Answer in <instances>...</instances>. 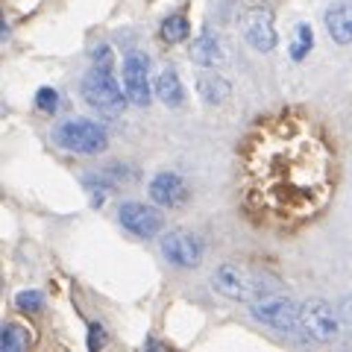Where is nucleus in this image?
I'll return each mask as SVG.
<instances>
[{
	"label": "nucleus",
	"mask_w": 352,
	"mask_h": 352,
	"mask_svg": "<svg viewBox=\"0 0 352 352\" xmlns=\"http://www.w3.org/2000/svg\"><path fill=\"white\" fill-rule=\"evenodd\" d=\"M212 288L217 294H223L226 300H238V302H256L261 296L276 294V279L261 276L258 270L244 267V264H220L212 276Z\"/></svg>",
	"instance_id": "nucleus-1"
},
{
	"label": "nucleus",
	"mask_w": 352,
	"mask_h": 352,
	"mask_svg": "<svg viewBox=\"0 0 352 352\" xmlns=\"http://www.w3.org/2000/svg\"><path fill=\"white\" fill-rule=\"evenodd\" d=\"M241 30H244V38L252 50L270 53L276 47V24H273V12L267 6L250 9L244 15V21H241Z\"/></svg>",
	"instance_id": "nucleus-8"
},
{
	"label": "nucleus",
	"mask_w": 352,
	"mask_h": 352,
	"mask_svg": "<svg viewBox=\"0 0 352 352\" xmlns=\"http://www.w3.org/2000/svg\"><path fill=\"white\" fill-rule=\"evenodd\" d=\"M197 94L203 97V103L208 106H220L229 100V94H232V85H229L226 76H220L217 71H206L197 76Z\"/></svg>",
	"instance_id": "nucleus-12"
},
{
	"label": "nucleus",
	"mask_w": 352,
	"mask_h": 352,
	"mask_svg": "<svg viewBox=\"0 0 352 352\" xmlns=\"http://www.w3.org/2000/svg\"><path fill=\"white\" fill-rule=\"evenodd\" d=\"M106 346V332H103V326H91V332H88V349H100Z\"/></svg>",
	"instance_id": "nucleus-20"
},
{
	"label": "nucleus",
	"mask_w": 352,
	"mask_h": 352,
	"mask_svg": "<svg viewBox=\"0 0 352 352\" xmlns=\"http://www.w3.org/2000/svg\"><path fill=\"white\" fill-rule=\"evenodd\" d=\"M340 326H344V317H340L338 308H332L323 300H308L300 305V332L329 344L340 335Z\"/></svg>",
	"instance_id": "nucleus-4"
},
{
	"label": "nucleus",
	"mask_w": 352,
	"mask_h": 352,
	"mask_svg": "<svg viewBox=\"0 0 352 352\" xmlns=\"http://www.w3.org/2000/svg\"><path fill=\"white\" fill-rule=\"evenodd\" d=\"M118 220L126 232L138 238H156L164 229V217L159 208L144 206V203H124L118 208Z\"/></svg>",
	"instance_id": "nucleus-7"
},
{
	"label": "nucleus",
	"mask_w": 352,
	"mask_h": 352,
	"mask_svg": "<svg viewBox=\"0 0 352 352\" xmlns=\"http://www.w3.org/2000/svg\"><path fill=\"white\" fill-rule=\"evenodd\" d=\"M56 144L71 150V153H82V156H97L109 147V135L97 120H65L56 126Z\"/></svg>",
	"instance_id": "nucleus-3"
},
{
	"label": "nucleus",
	"mask_w": 352,
	"mask_h": 352,
	"mask_svg": "<svg viewBox=\"0 0 352 352\" xmlns=\"http://www.w3.org/2000/svg\"><path fill=\"white\" fill-rule=\"evenodd\" d=\"M326 32L338 44H352V0H335L323 15Z\"/></svg>",
	"instance_id": "nucleus-11"
},
{
	"label": "nucleus",
	"mask_w": 352,
	"mask_h": 352,
	"mask_svg": "<svg viewBox=\"0 0 352 352\" xmlns=\"http://www.w3.org/2000/svg\"><path fill=\"white\" fill-rule=\"evenodd\" d=\"M338 311H340V317H344V326L352 332V296H344V300H340Z\"/></svg>",
	"instance_id": "nucleus-21"
},
{
	"label": "nucleus",
	"mask_w": 352,
	"mask_h": 352,
	"mask_svg": "<svg viewBox=\"0 0 352 352\" xmlns=\"http://www.w3.org/2000/svg\"><path fill=\"white\" fill-rule=\"evenodd\" d=\"M185 197H188V188H185L182 176L179 173H170L164 170L159 176H153L150 182V200L162 206V208H176L185 203Z\"/></svg>",
	"instance_id": "nucleus-10"
},
{
	"label": "nucleus",
	"mask_w": 352,
	"mask_h": 352,
	"mask_svg": "<svg viewBox=\"0 0 352 352\" xmlns=\"http://www.w3.org/2000/svg\"><path fill=\"white\" fill-rule=\"evenodd\" d=\"M162 252L176 267H197V264L203 261L200 238L188 232V229H170V232L162 238Z\"/></svg>",
	"instance_id": "nucleus-6"
},
{
	"label": "nucleus",
	"mask_w": 352,
	"mask_h": 352,
	"mask_svg": "<svg viewBox=\"0 0 352 352\" xmlns=\"http://www.w3.org/2000/svg\"><path fill=\"white\" fill-rule=\"evenodd\" d=\"M311 44H314V32L308 24H296L294 30V41H291V59L294 62H302L308 56V50H311Z\"/></svg>",
	"instance_id": "nucleus-16"
},
{
	"label": "nucleus",
	"mask_w": 352,
	"mask_h": 352,
	"mask_svg": "<svg viewBox=\"0 0 352 352\" xmlns=\"http://www.w3.org/2000/svg\"><path fill=\"white\" fill-rule=\"evenodd\" d=\"M191 59L197 65H206V68H217L223 62V41H220L212 30L200 32L191 44Z\"/></svg>",
	"instance_id": "nucleus-13"
},
{
	"label": "nucleus",
	"mask_w": 352,
	"mask_h": 352,
	"mask_svg": "<svg viewBox=\"0 0 352 352\" xmlns=\"http://www.w3.org/2000/svg\"><path fill=\"white\" fill-rule=\"evenodd\" d=\"M15 305L21 308V311H38V308L44 305V296L38 291H21L15 296Z\"/></svg>",
	"instance_id": "nucleus-19"
},
{
	"label": "nucleus",
	"mask_w": 352,
	"mask_h": 352,
	"mask_svg": "<svg viewBox=\"0 0 352 352\" xmlns=\"http://www.w3.org/2000/svg\"><path fill=\"white\" fill-rule=\"evenodd\" d=\"M250 314L258 323L279 329V332H300V305L294 300H282V296H261V300L250 302Z\"/></svg>",
	"instance_id": "nucleus-5"
},
{
	"label": "nucleus",
	"mask_w": 352,
	"mask_h": 352,
	"mask_svg": "<svg viewBox=\"0 0 352 352\" xmlns=\"http://www.w3.org/2000/svg\"><path fill=\"white\" fill-rule=\"evenodd\" d=\"M188 36H191V24H188L185 15H170V18L162 21V38L168 44H179Z\"/></svg>",
	"instance_id": "nucleus-15"
},
{
	"label": "nucleus",
	"mask_w": 352,
	"mask_h": 352,
	"mask_svg": "<svg viewBox=\"0 0 352 352\" xmlns=\"http://www.w3.org/2000/svg\"><path fill=\"white\" fill-rule=\"evenodd\" d=\"M24 344H27V338L18 326H12V323L3 326V332H0V349L3 352H21Z\"/></svg>",
	"instance_id": "nucleus-17"
},
{
	"label": "nucleus",
	"mask_w": 352,
	"mask_h": 352,
	"mask_svg": "<svg viewBox=\"0 0 352 352\" xmlns=\"http://www.w3.org/2000/svg\"><path fill=\"white\" fill-rule=\"evenodd\" d=\"M36 106H38V112L53 115V112L59 109V91H56V88H38V94H36Z\"/></svg>",
	"instance_id": "nucleus-18"
},
{
	"label": "nucleus",
	"mask_w": 352,
	"mask_h": 352,
	"mask_svg": "<svg viewBox=\"0 0 352 352\" xmlns=\"http://www.w3.org/2000/svg\"><path fill=\"white\" fill-rule=\"evenodd\" d=\"M80 91H82V100L91 106L97 115H109V118L124 112V106L129 100L126 91H120V85L109 65H94V68L85 74Z\"/></svg>",
	"instance_id": "nucleus-2"
},
{
	"label": "nucleus",
	"mask_w": 352,
	"mask_h": 352,
	"mask_svg": "<svg viewBox=\"0 0 352 352\" xmlns=\"http://www.w3.org/2000/svg\"><path fill=\"white\" fill-rule=\"evenodd\" d=\"M153 91H156V97H159L164 106H182V100H185V85H182L179 74H176L173 68L159 74V80H156V85H153Z\"/></svg>",
	"instance_id": "nucleus-14"
},
{
	"label": "nucleus",
	"mask_w": 352,
	"mask_h": 352,
	"mask_svg": "<svg viewBox=\"0 0 352 352\" xmlns=\"http://www.w3.org/2000/svg\"><path fill=\"white\" fill-rule=\"evenodd\" d=\"M124 91L132 106H150V74H147V56L144 53H126L124 59Z\"/></svg>",
	"instance_id": "nucleus-9"
}]
</instances>
